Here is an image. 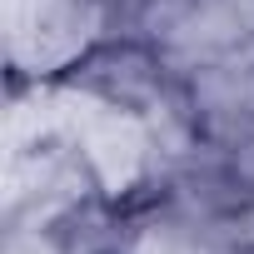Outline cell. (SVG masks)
<instances>
[{"instance_id": "6da1fadb", "label": "cell", "mask_w": 254, "mask_h": 254, "mask_svg": "<svg viewBox=\"0 0 254 254\" xmlns=\"http://www.w3.org/2000/svg\"><path fill=\"white\" fill-rule=\"evenodd\" d=\"M194 115L219 135H254V40L194 65Z\"/></svg>"}]
</instances>
